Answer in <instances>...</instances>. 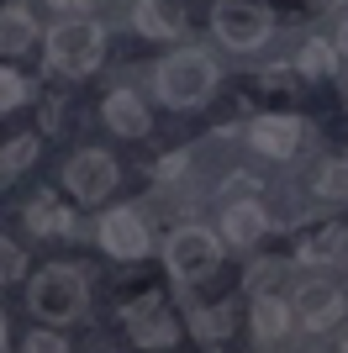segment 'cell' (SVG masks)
I'll use <instances>...</instances> for the list:
<instances>
[{
  "mask_svg": "<svg viewBox=\"0 0 348 353\" xmlns=\"http://www.w3.org/2000/svg\"><path fill=\"white\" fill-rule=\"evenodd\" d=\"M0 348H6V311H0Z\"/></svg>",
  "mask_w": 348,
  "mask_h": 353,
  "instance_id": "obj_29",
  "label": "cell"
},
{
  "mask_svg": "<svg viewBox=\"0 0 348 353\" xmlns=\"http://www.w3.org/2000/svg\"><path fill=\"white\" fill-rule=\"evenodd\" d=\"M95 243H101L111 259H127V264H137V259H148V221L137 216L132 206H116L101 216V227H95Z\"/></svg>",
  "mask_w": 348,
  "mask_h": 353,
  "instance_id": "obj_7",
  "label": "cell"
},
{
  "mask_svg": "<svg viewBox=\"0 0 348 353\" xmlns=\"http://www.w3.org/2000/svg\"><path fill=\"white\" fill-rule=\"evenodd\" d=\"M48 6H58V11H85L90 0H48Z\"/></svg>",
  "mask_w": 348,
  "mask_h": 353,
  "instance_id": "obj_27",
  "label": "cell"
},
{
  "mask_svg": "<svg viewBox=\"0 0 348 353\" xmlns=\"http://www.w3.org/2000/svg\"><path fill=\"white\" fill-rule=\"evenodd\" d=\"M190 332L201 343H227V332H232V306L222 301V306H195L190 311Z\"/></svg>",
  "mask_w": 348,
  "mask_h": 353,
  "instance_id": "obj_18",
  "label": "cell"
},
{
  "mask_svg": "<svg viewBox=\"0 0 348 353\" xmlns=\"http://www.w3.org/2000/svg\"><path fill=\"white\" fill-rule=\"evenodd\" d=\"M264 232H269V216H264L259 201H232V206L222 211V237L238 243V248H253Z\"/></svg>",
  "mask_w": 348,
  "mask_h": 353,
  "instance_id": "obj_12",
  "label": "cell"
},
{
  "mask_svg": "<svg viewBox=\"0 0 348 353\" xmlns=\"http://www.w3.org/2000/svg\"><path fill=\"white\" fill-rule=\"evenodd\" d=\"M222 264V237L206 227H180L164 243V269L174 274V285H201L206 274H217Z\"/></svg>",
  "mask_w": 348,
  "mask_h": 353,
  "instance_id": "obj_5",
  "label": "cell"
},
{
  "mask_svg": "<svg viewBox=\"0 0 348 353\" xmlns=\"http://www.w3.org/2000/svg\"><path fill=\"white\" fill-rule=\"evenodd\" d=\"M338 243H343V227H322L317 237H306L301 248H296V259H301V264H333Z\"/></svg>",
  "mask_w": 348,
  "mask_h": 353,
  "instance_id": "obj_19",
  "label": "cell"
},
{
  "mask_svg": "<svg viewBox=\"0 0 348 353\" xmlns=\"http://www.w3.org/2000/svg\"><path fill=\"white\" fill-rule=\"evenodd\" d=\"M27 348L32 353H58V348H64V338H58V332H32Z\"/></svg>",
  "mask_w": 348,
  "mask_h": 353,
  "instance_id": "obj_25",
  "label": "cell"
},
{
  "mask_svg": "<svg viewBox=\"0 0 348 353\" xmlns=\"http://www.w3.org/2000/svg\"><path fill=\"white\" fill-rule=\"evenodd\" d=\"M311 6H327V0H311Z\"/></svg>",
  "mask_w": 348,
  "mask_h": 353,
  "instance_id": "obj_31",
  "label": "cell"
},
{
  "mask_svg": "<svg viewBox=\"0 0 348 353\" xmlns=\"http://www.w3.org/2000/svg\"><path fill=\"white\" fill-rule=\"evenodd\" d=\"M296 74H301V79H333L338 74V48L322 43V37H311V43L296 53Z\"/></svg>",
  "mask_w": 348,
  "mask_h": 353,
  "instance_id": "obj_17",
  "label": "cell"
},
{
  "mask_svg": "<svg viewBox=\"0 0 348 353\" xmlns=\"http://www.w3.org/2000/svg\"><path fill=\"white\" fill-rule=\"evenodd\" d=\"M27 227L32 232H53V237H74L79 232V221H74L69 206H58V195H37L27 206Z\"/></svg>",
  "mask_w": 348,
  "mask_h": 353,
  "instance_id": "obj_15",
  "label": "cell"
},
{
  "mask_svg": "<svg viewBox=\"0 0 348 353\" xmlns=\"http://www.w3.org/2000/svg\"><path fill=\"white\" fill-rule=\"evenodd\" d=\"M211 32H217L232 53H253V48L269 43V32H275V11H269V0H217V11H211Z\"/></svg>",
  "mask_w": 348,
  "mask_h": 353,
  "instance_id": "obj_4",
  "label": "cell"
},
{
  "mask_svg": "<svg viewBox=\"0 0 348 353\" xmlns=\"http://www.w3.org/2000/svg\"><path fill=\"white\" fill-rule=\"evenodd\" d=\"M285 332H290V306L280 301L275 290L253 295V338H259V343H280Z\"/></svg>",
  "mask_w": 348,
  "mask_h": 353,
  "instance_id": "obj_14",
  "label": "cell"
},
{
  "mask_svg": "<svg viewBox=\"0 0 348 353\" xmlns=\"http://www.w3.org/2000/svg\"><path fill=\"white\" fill-rule=\"evenodd\" d=\"M32 95V85L21 79L16 69H0V111H16V105Z\"/></svg>",
  "mask_w": 348,
  "mask_h": 353,
  "instance_id": "obj_22",
  "label": "cell"
},
{
  "mask_svg": "<svg viewBox=\"0 0 348 353\" xmlns=\"http://www.w3.org/2000/svg\"><path fill=\"white\" fill-rule=\"evenodd\" d=\"M248 137H253V148H259L264 159H296V148H301V121L296 117H259L253 127H248Z\"/></svg>",
  "mask_w": 348,
  "mask_h": 353,
  "instance_id": "obj_10",
  "label": "cell"
},
{
  "mask_svg": "<svg viewBox=\"0 0 348 353\" xmlns=\"http://www.w3.org/2000/svg\"><path fill=\"white\" fill-rule=\"evenodd\" d=\"M32 153H37V137H32V132H27V137H16L11 148H0V159H6V174L16 179V174H21V169L32 163Z\"/></svg>",
  "mask_w": 348,
  "mask_h": 353,
  "instance_id": "obj_23",
  "label": "cell"
},
{
  "mask_svg": "<svg viewBox=\"0 0 348 353\" xmlns=\"http://www.w3.org/2000/svg\"><path fill=\"white\" fill-rule=\"evenodd\" d=\"M296 316H301L306 332H327L333 322H343V290L338 285H301Z\"/></svg>",
  "mask_w": 348,
  "mask_h": 353,
  "instance_id": "obj_9",
  "label": "cell"
},
{
  "mask_svg": "<svg viewBox=\"0 0 348 353\" xmlns=\"http://www.w3.org/2000/svg\"><path fill=\"white\" fill-rule=\"evenodd\" d=\"M317 195H327V201H348V159L322 163V174H317Z\"/></svg>",
  "mask_w": 348,
  "mask_h": 353,
  "instance_id": "obj_21",
  "label": "cell"
},
{
  "mask_svg": "<svg viewBox=\"0 0 348 353\" xmlns=\"http://www.w3.org/2000/svg\"><path fill=\"white\" fill-rule=\"evenodd\" d=\"M180 169H185V153H164V159H159V174H164V179L180 174Z\"/></svg>",
  "mask_w": 348,
  "mask_h": 353,
  "instance_id": "obj_26",
  "label": "cell"
},
{
  "mask_svg": "<svg viewBox=\"0 0 348 353\" xmlns=\"http://www.w3.org/2000/svg\"><path fill=\"white\" fill-rule=\"evenodd\" d=\"M132 27H137V37L174 43V37H180V16H174L164 0H132Z\"/></svg>",
  "mask_w": 348,
  "mask_h": 353,
  "instance_id": "obj_13",
  "label": "cell"
},
{
  "mask_svg": "<svg viewBox=\"0 0 348 353\" xmlns=\"http://www.w3.org/2000/svg\"><path fill=\"white\" fill-rule=\"evenodd\" d=\"M343 348H348V332H343Z\"/></svg>",
  "mask_w": 348,
  "mask_h": 353,
  "instance_id": "obj_32",
  "label": "cell"
},
{
  "mask_svg": "<svg viewBox=\"0 0 348 353\" xmlns=\"http://www.w3.org/2000/svg\"><path fill=\"white\" fill-rule=\"evenodd\" d=\"M106 59V27L90 16H69L48 32V69L64 79H85L90 69H101Z\"/></svg>",
  "mask_w": 348,
  "mask_h": 353,
  "instance_id": "obj_2",
  "label": "cell"
},
{
  "mask_svg": "<svg viewBox=\"0 0 348 353\" xmlns=\"http://www.w3.org/2000/svg\"><path fill=\"white\" fill-rule=\"evenodd\" d=\"M32 37H37V21L27 6H0V53H27Z\"/></svg>",
  "mask_w": 348,
  "mask_h": 353,
  "instance_id": "obj_16",
  "label": "cell"
},
{
  "mask_svg": "<svg viewBox=\"0 0 348 353\" xmlns=\"http://www.w3.org/2000/svg\"><path fill=\"white\" fill-rule=\"evenodd\" d=\"M222 69L211 53L201 48H174L169 59L153 69V90H159V101L174 105V111H195V105L211 101V90H217Z\"/></svg>",
  "mask_w": 348,
  "mask_h": 353,
  "instance_id": "obj_1",
  "label": "cell"
},
{
  "mask_svg": "<svg viewBox=\"0 0 348 353\" xmlns=\"http://www.w3.org/2000/svg\"><path fill=\"white\" fill-rule=\"evenodd\" d=\"M338 53L348 59V16H343V32H338Z\"/></svg>",
  "mask_w": 348,
  "mask_h": 353,
  "instance_id": "obj_28",
  "label": "cell"
},
{
  "mask_svg": "<svg viewBox=\"0 0 348 353\" xmlns=\"http://www.w3.org/2000/svg\"><path fill=\"white\" fill-rule=\"evenodd\" d=\"M64 185H69L74 201L95 206V201H106V195L116 190V159L106 148H79V153L64 163Z\"/></svg>",
  "mask_w": 348,
  "mask_h": 353,
  "instance_id": "obj_6",
  "label": "cell"
},
{
  "mask_svg": "<svg viewBox=\"0 0 348 353\" xmlns=\"http://www.w3.org/2000/svg\"><path fill=\"white\" fill-rule=\"evenodd\" d=\"M280 280H285V264H280V259H259V264H248L243 290L248 295H264V290H275Z\"/></svg>",
  "mask_w": 348,
  "mask_h": 353,
  "instance_id": "obj_20",
  "label": "cell"
},
{
  "mask_svg": "<svg viewBox=\"0 0 348 353\" xmlns=\"http://www.w3.org/2000/svg\"><path fill=\"white\" fill-rule=\"evenodd\" d=\"M27 274V253L16 248L11 237H0V285H11V280H21Z\"/></svg>",
  "mask_w": 348,
  "mask_h": 353,
  "instance_id": "obj_24",
  "label": "cell"
},
{
  "mask_svg": "<svg viewBox=\"0 0 348 353\" xmlns=\"http://www.w3.org/2000/svg\"><path fill=\"white\" fill-rule=\"evenodd\" d=\"M6 179H11V174H6V159H0V185H6Z\"/></svg>",
  "mask_w": 348,
  "mask_h": 353,
  "instance_id": "obj_30",
  "label": "cell"
},
{
  "mask_svg": "<svg viewBox=\"0 0 348 353\" xmlns=\"http://www.w3.org/2000/svg\"><path fill=\"white\" fill-rule=\"evenodd\" d=\"M101 117H106V127L111 132H122V137H148V105L132 95V90H111L106 95V105H101Z\"/></svg>",
  "mask_w": 348,
  "mask_h": 353,
  "instance_id": "obj_11",
  "label": "cell"
},
{
  "mask_svg": "<svg viewBox=\"0 0 348 353\" xmlns=\"http://www.w3.org/2000/svg\"><path fill=\"white\" fill-rule=\"evenodd\" d=\"M27 306L37 322L48 327H64V322H79L85 316V274L74 264H48L32 274L27 285Z\"/></svg>",
  "mask_w": 348,
  "mask_h": 353,
  "instance_id": "obj_3",
  "label": "cell"
},
{
  "mask_svg": "<svg viewBox=\"0 0 348 353\" xmlns=\"http://www.w3.org/2000/svg\"><path fill=\"white\" fill-rule=\"evenodd\" d=\"M122 322H127L132 343H143V348H169L180 332H174V322L164 316V295L159 290H143L137 301H127L122 306Z\"/></svg>",
  "mask_w": 348,
  "mask_h": 353,
  "instance_id": "obj_8",
  "label": "cell"
}]
</instances>
